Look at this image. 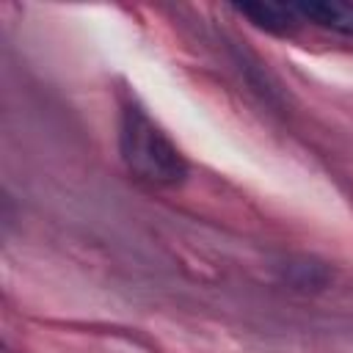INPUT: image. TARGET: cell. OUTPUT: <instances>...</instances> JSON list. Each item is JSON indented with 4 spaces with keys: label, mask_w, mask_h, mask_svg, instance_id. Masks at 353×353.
Segmentation results:
<instances>
[{
    "label": "cell",
    "mask_w": 353,
    "mask_h": 353,
    "mask_svg": "<svg viewBox=\"0 0 353 353\" xmlns=\"http://www.w3.org/2000/svg\"><path fill=\"white\" fill-rule=\"evenodd\" d=\"M119 149L130 174H135L149 185L174 188L182 185L188 176L185 154L138 102H127L121 108Z\"/></svg>",
    "instance_id": "6da1fadb"
},
{
    "label": "cell",
    "mask_w": 353,
    "mask_h": 353,
    "mask_svg": "<svg viewBox=\"0 0 353 353\" xmlns=\"http://www.w3.org/2000/svg\"><path fill=\"white\" fill-rule=\"evenodd\" d=\"M237 14L248 17L256 28H265L270 33H292L301 22L298 11L292 6H279V3H243V6H234Z\"/></svg>",
    "instance_id": "7a4b0ae2"
}]
</instances>
